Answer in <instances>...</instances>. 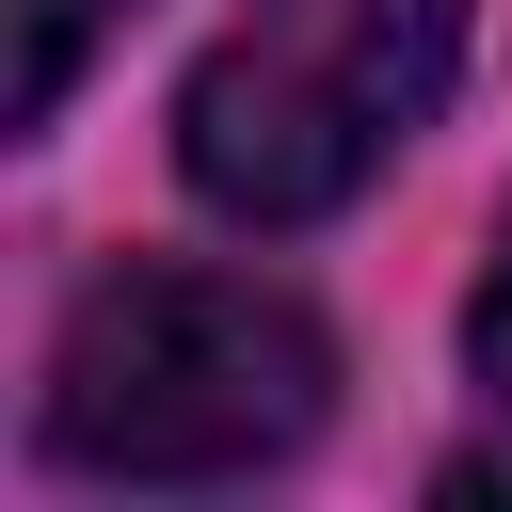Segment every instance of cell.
Masks as SVG:
<instances>
[{
  "label": "cell",
  "instance_id": "obj_3",
  "mask_svg": "<svg viewBox=\"0 0 512 512\" xmlns=\"http://www.w3.org/2000/svg\"><path fill=\"white\" fill-rule=\"evenodd\" d=\"M80 48H96V0H16V128H48V112H64Z\"/></svg>",
  "mask_w": 512,
  "mask_h": 512
},
{
  "label": "cell",
  "instance_id": "obj_2",
  "mask_svg": "<svg viewBox=\"0 0 512 512\" xmlns=\"http://www.w3.org/2000/svg\"><path fill=\"white\" fill-rule=\"evenodd\" d=\"M448 64H464V0H240L176 80V176L256 240L336 224L432 128Z\"/></svg>",
  "mask_w": 512,
  "mask_h": 512
},
{
  "label": "cell",
  "instance_id": "obj_1",
  "mask_svg": "<svg viewBox=\"0 0 512 512\" xmlns=\"http://www.w3.org/2000/svg\"><path fill=\"white\" fill-rule=\"evenodd\" d=\"M336 416V336L256 288V272H192V256H128L64 304L48 384H32V448L64 480L112 496H208L288 464Z\"/></svg>",
  "mask_w": 512,
  "mask_h": 512
},
{
  "label": "cell",
  "instance_id": "obj_4",
  "mask_svg": "<svg viewBox=\"0 0 512 512\" xmlns=\"http://www.w3.org/2000/svg\"><path fill=\"white\" fill-rule=\"evenodd\" d=\"M464 368L512 400V224H496V256H480V304H464Z\"/></svg>",
  "mask_w": 512,
  "mask_h": 512
}]
</instances>
